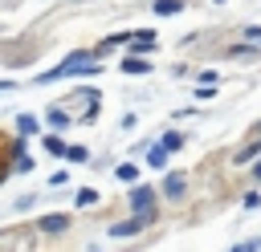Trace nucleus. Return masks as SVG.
<instances>
[{"label": "nucleus", "mask_w": 261, "mask_h": 252, "mask_svg": "<svg viewBox=\"0 0 261 252\" xmlns=\"http://www.w3.org/2000/svg\"><path fill=\"white\" fill-rule=\"evenodd\" d=\"M261 248V240H253V244H241V248H232V252H257Z\"/></svg>", "instance_id": "16"}, {"label": "nucleus", "mask_w": 261, "mask_h": 252, "mask_svg": "<svg viewBox=\"0 0 261 252\" xmlns=\"http://www.w3.org/2000/svg\"><path fill=\"white\" fill-rule=\"evenodd\" d=\"M65 159H73V163H82V159H86V150H82V146H65Z\"/></svg>", "instance_id": "14"}, {"label": "nucleus", "mask_w": 261, "mask_h": 252, "mask_svg": "<svg viewBox=\"0 0 261 252\" xmlns=\"http://www.w3.org/2000/svg\"><path fill=\"white\" fill-rule=\"evenodd\" d=\"M126 41H130L135 49H151V45H155V33H135V37H126Z\"/></svg>", "instance_id": "7"}, {"label": "nucleus", "mask_w": 261, "mask_h": 252, "mask_svg": "<svg viewBox=\"0 0 261 252\" xmlns=\"http://www.w3.org/2000/svg\"><path fill=\"white\" fill-rule=\"evenodd\" d=\"M147 163L151 167H167V146H151L147 150Z\"/></svg>", "instance_id": "5"}, {"label": "nucleus", "mask_w": 261, "mask_h": 252, "mask_svg": "<svg viewBox=\"0 0 261 252\" xmlns=\"http://www.w3.org/2000/svg\"><path fill=\"white\" fill-rule=\"evenodd\" d=\"M49 122H53V126H65L69 118H65V110H49Z\"/></svg>", "instance_id": "13"}, {"label": "nucleus", "mask_w": 261, "mask_h": 252, "mask_svg": "<svg viewBox=\"0 0 261 252\" xmlns=\"http://www.w3.org/2000/svg\"><path fill=\"white\" fill-rule=\"evenodd\" d=\"M65 224H69L65 215H45V219H41V232H61Z\"/></svg>", "instance_id": "6"}, {"label": "nucleus", "mask_w": 261, "mask_h": 252, "mask_svg": "<svg viewBox=\"0 0 261 252\" xmlns=\"http://www.w3.org/2000/svg\"><path fill=\"white\" fill-rule=\"evenodd\" d=\"M155 12L159 16H171V12H179V0H155Z\"/></svg>", "instance_id": "9"}, {"label": "nucleus", "mask_w": 261, "mask_h": 252, "mask_svg": "<svg viewBox=\"0 0 261 252\" xmlns=\"http://www.w3.org/2000/svg\"><path fill=\"white\" fill-rule=\"evenodd\" d=\"M257 179H261V163H257Z\"/></svg>", "instance_id": "17"}, {"label": "nucleus", "mask_w": 261, "mask_h": 252, "mask_svg": "<svg viewBox=\"0 0 261 252\" xmlns=\"http://www.w3.org/2000/svg\"><path fill=\"white\" fill-rule=\"evenodd\" d=\"M130 203H135L139 215H147V219L155 215V195H151V187H135V191H130Z\"/></svg>", "instance_id": "2"}, {"label": "nucleus", "mask_w": 261, "mask_h": 252, "mask_svg": "<svg viewBox=\"0 0 261 252\" xmlns=\"http://www.w3.org/2000/svg\"><path fill=\"white\" fill-rule=\"evenodd\" d=\"M253 154H261V142H253V146H245V150H241V154H237V163H249V159H253Z\"/></svg>", "instance_id": "10"}, {"label": "nucleus", "mask_w": 261, "mask_h": 252, "mask_svg": "<svg viewBox=\"0 0 261 252\" xmlns=\"http://www.w3.org/2000/svg\"><path fill=\"white\" fill-rule=\"evenodd\" d=\"M122 69H126V73H147V69H151V61H143V57H126V61H122Z\"/></svg>", "instance_id": "4"}, {"label": "nucleus", "mask_w": 261, "mask_h": 252, "mask_svg": "<svg viewBox=\"0 0 261 252\" xmlns=\"http://www.w3.org/2000/svg\"><path fill=\"white\" fill-rule=\"evenodd\" d=\"M16 126H20V134H33V130H37V122H33L29 114H20V122H16Z\"/></svg>", "instance_id": "11"}, {"label": "nucleus", "mask_w": 261, "mask_h": 252, "mask_svg": "<svg viewBox=\"0 0 261 252\" xmlns=\"http://www.w3.org/2000/svg\"><path fill=\"white\" fill-rule=\"evenodd\" d=\"M163 191H167V195H184V175H167Z\"/></svg>", "instance_id": "8"}, {"label": "nucleus", "mask_w": 261, "mask_h": 252, "mask_svg": "<svg viewBox=\"0 0 261 252\" xmlns=\"http://www.w3.org/2000/svg\"><path fill=\"white\" fill-rule=\"evenodd\" d=\"M45 146H49V154H65V142L61 138H45Z\"/></svg>", "instance_id": "12"}, {"label": "nucleus", "mask_w": 261, "mask_h": 252, "mask_svg": "<svg viewBox=\"0 0 261 252\" xmlns=\"http://www.w3.org/2000/svg\"><path fill=\"white\" fill-rule=\"evenodd\" d=\"M147 224H151V219H147V215H139V211H135V215H130V219H126V224H114V228H110V236H135V232H143V228H147Z\"/></svg>", "instance_id": "3"}, {"label": "nucleus", "mask_w": 261, "mask_h": 252, "mask_svg": "<svg viewBox=\"0 0 261 252\" xmlns=\"http://www.w3.org/2000/svg\"><path fill=\"white\" fill-rule=\"evenodd\" d=\"M135 175H139V171H135V167H130V163H126V167H118V179H126V183H130V179H135Z\"/></svg>", "instance_id": "15"}, {"label": "nucleus", "mask_w": 261, "mask_h": 252, "mask_svg": "<svg viewBox=\"0 0 261 252\" xmlns=\"http://www.w3.org/2000/svg\"><path fill=\"white\" fill-rule=\"evenodd\" d=\"M77 69H98V61H90V53H73L65 65L37 73V81H41V85H49V81H61V77H69V73H77Z\"/></svg>", "instance_id": "1"}]
</instances>
